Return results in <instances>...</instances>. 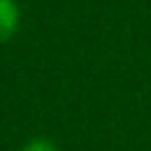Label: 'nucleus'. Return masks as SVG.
<instances>
[{"instance_id":"obj_1","label":"nucleus","mask_w":151,"mask_h":151,"mask_svg":"<svg viewBox=\"0 0 151 151\" xmlns=\"http://www.w3.org/2000/svg\"><path fill=\"white\" fill-rule=\"evenodd\" d=\"M17 19H19V12H17L14 2L0 0V40L12 35V31L17 28Z\"/></svg>"},{"instance_id":"obj_2","label":"nucleus","mask_w":151,"mask_h":151,"mask_svg":"<svg viewBox=\"0 0 151 151\" xmlns=\"http://www.w3.org/2000/svg\"><path fill=\"white\" fill-rule=\"evenodd\" d=\"M19 151H59V146H57L52 139H47V137H33V139H28Z\"/></svg>"}]
</instances>
